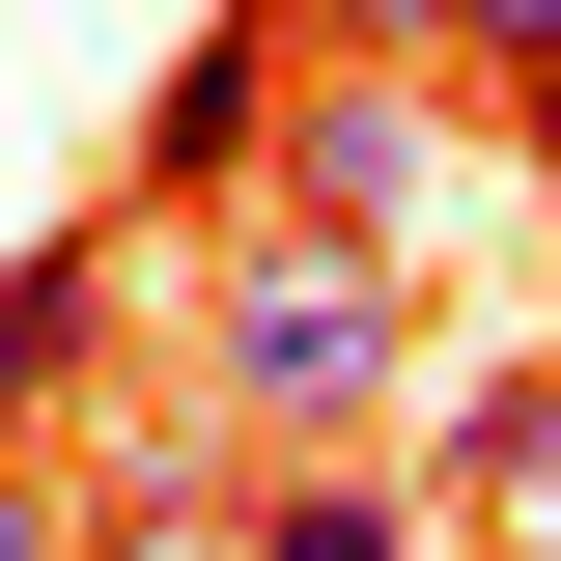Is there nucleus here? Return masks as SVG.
Here are the masks:
<instances>
[{
	"instance_id": "f257e3e1",
	"label": "nucleus",
	"mask_w": 561,
	"mask_h": 561,
	"mask_svg": "<svg viewBox=\"0 0 561 561\" xmlns=\"http://www.w3.org/2000/svg\"><path fill=\"white\" fill-rule=\"evenodd\" d=\"M197 365H225V421L337 449V421L393 393V253H309V225H225V280H197Z\"/></svg>"
},
{
	"instance_id": "f03ea898",
	"label": "nucleus",
	"mask_w": 561,
	"mask_h": 561,
	"mask_svg": "<svg viewBox=\"0 0 561 561\" xmlns=\"http://www.w3.org/2000/svg\"><path fill=\"white\" fill-rule=\"evenodd\" d=\"M421 57H280V140H253V225H309V253H393L421 225Z\"/></svg>"
},
{
	"instance_id": "7ed1b4c3",
	"label": "nucleus",
	"mask_w": 561,
	"mask_h": 561,
	"mask_svg": "<svg viewBox=\"0 0 561 561\" xmlns=\"http://www.w3.org/2000/svg\"><path fill=\"white\" fill-rule=\"evenodd\" d=\"M280 57H309V28H280V0H225L197 57L140 84V197H253V140H280Z\"/></svg>"
},
{
	"instance_id": "20e7f679",
	"label": "nucleus",
	"mask_w": 561,
	"mask_h": 561,
	"mask_svg": "<svg viewBox=\"0 0 561 561\" xmlns=\"http://www.w3.org/2000/svg\"><path fill=\"white\" fill-rule=\"evenodd\" d=\"M197 534H253V478H225V421H140L113 478H84V561H197Z\"/></svg>"
},
{
	"instance_id": "39448f33",
	"label": "nucleus",
	"mask_w": 561,
	"mask_h": 561,
	"mask_svg": "<svg viewBox=\"0 0 561 561\" xmlns=\"http://www.w3.org/2000/svg\"><path fill=\"white\" fill-rule=\"evenodd\" d=\"M84 337H113V253H84V225H57V253L0 280V421H28V393H84Z\"/></svg>"
},
{
	"instance_id": "423d86ee",
	"label": "nucleus",
	"mask_w": 561,
	"mask_h": 561,
	"mask_svg": "<svg viewBox=\"0 0 561 561\" xmlns=\"http://www.w3.org/2000/svg\"><path fill=\"white\" fill-rule=\"evenodd\" d=\"M561 478V365H478V393H449V505H534Z\"/></svg>"
},
{
	"instance_id": "0eeeda50",
	"label": "nucleus",
	"mask_w": 561,
	"mask_h": 561,
	"mask_svg": "<svg viewBox=\"0 0 561 561\" xmlns=\"http://www.w3.org/2000/svg\"><path fill=\"white\" fill-rule=\"evenodd\" d=\"M225 561H421V534H393V478H309V449H280V478H253V534H225Z\"/></svg>"
},
{
	"instance_id": "6e6552de",
	"label": "nucleus",
	"mask_w": 561,
	"mask_h": 561,
	"mask_svg": "<svg viewBox=\"0 0 561 561\" xmlns=\"http://www.w3.org/2000/svg\"><path fill=\"white\" fill-rule=\"evenodd\" d=\"M449 57H478V84H534V57H561V0H449Z\"/></svg>"
},
{
	"instance_id": "1a4fd4ad",
	"label": "nucleus",
	"mask_w": 561,
	"mask_h": 561,
	"mask_svg": "<svg viewBox=\"0 0 561 561\" xmlns=\"http://www.w3.org/2000/svg\"><path fill=\"white\" fill-rule=\"evenodd\" d=\"M0 561H84V505H57V478H28V449H0Z\"/></svg>"
},
{
	"instance_id": "9d476101",
	"label": "nucleus",
	"mask_w": 561,
	"mask_h": 561,
	"mask_svg": "<svg viewBox=\"0 0 561 561\" xmlns=\"http://www.w3.org/2000/svg\"><path fill=\"white\" fill-rule=\"evenodd\" d=\"M505 140H534V169H561V57H534V84H505Z\"/></svg>"
}]
</instances>
